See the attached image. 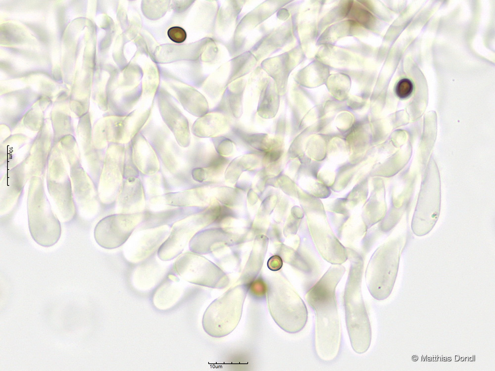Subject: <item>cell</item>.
<instances>
[{
    "label": "cell",
    "mask_w": 495,
    "mask_h": 371,
    "mask_svg": "<svg viewBox=\"0 0 495 371\" xmlns=\"http://www.w3.org/2000/svg\"><path fill=\"white\" fill-rule=\"evenodd\" d=\"M172 277H170V281H166L164 285H162L156 291L153 296V300L154 305L159 306L160 304L164 306L173 304L174 301H177L178 297L181 295V291L179 288H177L175 285L171 284Z\"/></svg>",
    "instance_id": "44dd1931"
},
{
    "label": "cell",
    "mask_w": 495,
    "mask_h": 371,
    "mask_svg": "<svg viewBox=\"0 0 495 371\" xmlns=\"http://www.w3.org/2000/svg\"><path fill=\"white\" fill-rule=\"evenodd\" d=\"M414 86L412 82L409 79L404 78L399 80L397 83L395 92L399 98L405 99L411 95Z\"/></svg>",
    "instance_id": "7402d4cb"
},
{
    "label": "cell",
    "mask_w": 495,
    "mask_h": 371,
    "mask_svg": "<svg viewBox=\"0 0 495 371\" xmlns=\"http://www.w3.org/2000/svg\"><path fill=\"white\" fill-rule=\"evenodd\" d=\"M69 180L66 175L53 176L49 174L47 178L48 189L57 212L65 222L74 219L76 208Z\"/></svg>",
    "instance_id": "4fadbf2b"
},
{
    "label": "cell",
    "mask_w": 495,
    "mask_h": 371,
    "mask_svg": "<svg viewBox=\"0 0 495 371\" xmlns=\"http://www.w3.org/2000/svg\"><path fill=\"white\" fill-rule=\"evenodd\" d=\"M167 232L165 230H156L151 231L148 234L144 235L141 239V243L139 247H136L134 251V259L141 260L148 256L150 253L158 247L165 237Z\"/></svg>",
    "instance_id": "d6986e66"
},
{
    "label": "cell",
    "mask_w": 495,
    "mask_h": 371,
    "mask_svg": "<svg viewBox=\"0 0 495 371\" xmlns=\"http://www.w3.org/2000/svg\"><path fill=\"white\" fill-rule=\"evenodd\" d=\"M440 210L439 181L430 177L424 184L414 211L411 224L413 233L422 236L430 232L438 220Z\"/></svg>",
    "instance_id": "9c48e42d"
},
{
    "label": "cell",
    "mask_w": 495,
    "mask_h": 371,
    "mask_svg": "<svg viewBox=\"0 0 495 371\" xmlns=\"http://www.w3.org/2000/svg\"><path fill=\"white\" fill-rule=\"evenodd\" d=\"M191 222L184 219L174 225L170 235L159 248L157 254L161 260H170L181 253L192 232Z\"/></svg>",
    "instance_id": "2e32d148"
},
{
    "label": "cell",
    "mask_w": 495,
    "mask_h": 371,
    "mask_svg": "<svg viewBox=\"0 0 495 371\" xmlns=\"http://www.w3.org/2000/svg\"><path fill=\"white\" fill-rule=\"evenodd\" d=\"M345 272L342 266L330 267L305 295L316 316L315 351L325 361L334 360L339 352L341 330L335 290Z\"/></svg>",
    "instance_id": "6da1fadb"
},
{
    "label": "cell",
    "mask_w": 495,
    "mask_h": 371,
    "mask_svg": "<svg viewBox=\"0 0 495 371\" xmlns=\"http://www.w3.org/2000/svg\"><path fill=\"white\" fill-rule=\"evenodd\" d=\"M249 284L231 287L215 299L205 311L202 321L205 332L220 338L232 332L241 320Z\"/></svg>",
    "instance_id": "5b68a950"
},
{
    "label": "cell",
    "mask_w": 495,
    "mask_h": 371,
    "mask_svg": "<svg viewBox=\"0 0 495 371\" xmlns=\"http://www.w3.org/2000/svg\"><path fill=\"white\" fill-rule=\"evenodd\" d=\"M142 132L151 144L165 168L171 174H176L184 167L181 150L170 138L168 131L163 126L147 125Z\"/></svg>",
    "instance_id": "7c38bea8"
},
{
    "label": "cell",
    "mask_w": 495,
    "mask_h": 371,
    "mask_svg": "<svg viewBox=\"0 0 495 371\" xmlns=\"http://www.w3.org/2000/svg\"><path fill=\"white\" fill-rule=\"evenodd\" d=\"M180 101L188 112L194 116L200 117L207 111V106L203 98L192 91H180L178 92Z\"/></svg>",
    "instance_id": "ffe728a7"
},
{
    "label": "cell",
    "mask_w": 495,
    "mask_h": 371,
    "mask_svg": "<svg viewBox=\"0 0 495 371\" xmlns=\"http://www.w3.org/2000/svg\"><path fill=\"white\" fill-rule=\"evenodd\" d=\"M125 153L124 144L113 143L108 148L99 187V197L104 202L112 201L120 191L123 185Z\"/></svg>",
    "instance_id": "30bf717a"
},
{
    "label": "cell",
    "mask_w": 495,
    "mask_h": 371,
    "mask_svg": "<svg viewBox=\"0 0 495 371\" xmlns=\"http://www.w3.org/2000/svg\"><path fill=\"white\" fill-rule=\"evenodd\" d=\"M133 161L139 170L146 175H153L160 169L158 157L151 144L142 133L131 140Z\"/></svg>",
    "instance_id": "9a60e30c"
},
{
    "label": "cell",
    "mask_w": 495,
    "mask_h": 371,
    "mask_svg": "<svg viewBox=\"0 0 495 371\" xmlns=\"http://www.w3.org/2000/svg\"><path fill=\"white\" fill-rule=\"evenodd\" d=\"M214 142L215 149L222 155H229L233 150L232 142L226 138H216Z\"/></svg>",
    "instance_id": "603a6c76"
},
{
    "label": "cell",
    "mask_w": 495,
    "mask_h": 371,
    "mask_svg": "<svg viewBox=\"0 0 495 371\" xmlns=\"http://www.w3.org/2000/svg\"><path fill=\"white\" fill-rule=\"evenodd\" d=\"M167 35L169 39L176 43H182L187 38L185 30L182 27L177 26L169 28L167 31Z\"/></svg>",
    "instance_id": "cb8c5ba5"
},
{
    "label": "cell",
    "mask_w": 495,
    "mask_h": 371,
    "mask_svg": "<svg viewBox=\"0 0 495 371\" xmlns=\"http://www.w3.org/2000/svg\"><path fill=\"white\" fill-rule=\"evenodd\" d=\"M249 289L256 297H261L266 293L267 285L262 280H256L249 284Z\"/></svg>",
    "instance_id": "d4e9b609"
},
{
    "label": "cell",
    "mask_w": 495,
    "mask_h": 371,
    "mask_svg": "<svg viewBox=\"0 0 495 371\" xmlns=\"http://www.w3.org/2000/svg\"><path fill=\"white\" fill-rule=\"evenodd\" d=\"M162 119L181 147H188L191 141L189 122L179 109L166 97L159 98Z\"/></svg>",
    "instance_id": "5bb4252c"
},
{
    "label": "cell",
    "mask_w": 495,
    "mask_h": 371,
    "mask_svg": "<svg viewBox=\"0 0 495 371\" xmlns=\"http://www.w3.org/2000/svg\"><path fill=\"white\" fill-rule=\"evenodd\" d=\"M27 209L29 229L34 240L44 247L55 244L61 235L60 222L52 211L41 178L33 177L31 180Z\"/></svg>",
    "instance_id": "277c9868"
},
{
    "label": "cell",
    "mask_w": 495,
    "mask_h": 371,
    "mask_svg": "<svg viewBox=\"0 0 495 371\" xmlns=\"http://www.w3.org/2000/svg\"><path fill=\"white\" fill-rule=\"evenodd\" d=\"M363 264L353 256L344 294L346 325L351 347L357 353L367 351L371 341V329L361 289Z\"/></svg>",
    "instance_id": "7a4b0ae2"
},
{
    "label": "cell",
    "mask_w": 495,
    "mask_h": 371,
    "mask_svg": "<svg viewBox=\"0 0 495 371\" xmlns=\"http://www.w3.org/2000/svg\"><path fill=\"white\" fill-rule=\"evenodd\" d=\"M144 192L141 181L138 178L125 179L118 195V204L121 213H138L143 206Z\"/></svg>",
    "instance_id": "e0dca14e"
},
{
    "label": "cell",
    "mask_w": 495,
    "mask_h": 371,
    "mask_svg": "<svg viewBox=\"0 0 495 371\" xmlns=\"http://www.w3.org/2000/svg\"><path fill=\"white\" fill-rule=\"evenodd\" d=\"M266 296L270 314L281 329L295 333L303 328L307 320V308L288 281L280 278L269 281Z\"/></svg>",
    "instance_id": "3957f363"
},
{
    "label": "cell",
    "mask_w": 495,
    "mask_h": 371,
    "mask_svg": "<svg viewBox=\"0 0 495 371\" xmlns=\"http://www.w3.org/2000/svg\"><path fill=\"white\" fill-rule=\"evenodd\" d=\"M176 272L185 280L197 285L222 289L229 282L228 277L215 264L197 255L186 253L174 264Z\"/></svg>",
    "instance_id": "52a82bcc"
},
{
    "label": "cell",
    "mask_w": 495,
    "mask_h": 371,
    "mask_svg": "<svg viewBox=\"0 0 495 371\" xmlns=\"http://www.w3.org/2000/svg\"><path fill=\"white\" fill-rule=\"evenodd\" d=\"M228 122L221 116L208 114L201 116L193 124L192 133L198 138H209L225 132Z\"/></svg>",
    "instance_id": "ac0fdd59"
},
{
    "label": "cell",
    "mask_w": 495,
    "mask_h": 371,
    "mask_svg": "<svg viewBox=\"0 0 495 371\" xmlns=\"http://www.w3.org/2000/svg\"><path fill=\"white\" fill-rule=\"evenodd\" d=\"M144 217L145 214L141 212L119 213L104 217L95 228V240L105 249L119 247L128 240Z\"/></svg>",
    "instance_id": "ba28073f"
},
{
    "label": "cell",
    "mask_w": 495,
    "mask_h": 371,
    "mask_svg": "<svg viewBox=\"0 0 495 371\" xmlns=\"http://www.w3.org/2000/svg\"><path fill=\"white\" fill-rule=\"evenodd\" d=\"M282 261L278 256H273L268 261V267L272 271H277L282 267Z\"/></svg>",
    "instance_id": "484cf974"
},
{
    "label": "cell",
    "mask_w": 495,
    "mask_h": 371,
    "mask_svg": "<svg viewBox=\"0 0 495 371\" xmlns=\"http://www.w3.org/2000/svg\"><path fill=\"white\" fill-rule=\"evenodd\" d=\"M406 240L405 236H400L388 241L376 251L370 260L365 273L366 282L375 299H384L391 293Z\"/></svg>",
    "instance_id": "8992f818"
},
{
    "label": "cell",
    "mask_w": 495,
    "mask_h": 371,
    "mask_svg": "<svg viewBox=\"0 0 495 371\" xmlns=\"http://www.w3.org/2000/svg\"><path fill=\"white\" fill-rule=\"evenodd\" d=\"M148 116L146 112L141 115L112 116L105 119L99 124L100 144L103 147L107 141L121 144L129 143L141 132Z\"/></svg>",
    "instance_id": "8fae6325"
}]
</instances>
